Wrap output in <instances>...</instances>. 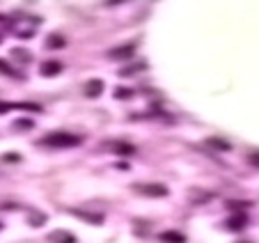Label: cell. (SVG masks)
<instances>
[{"mask_svg": "<svg viewBox=\"0 0 259 243\" xmlns=\"http://www.w3.org/2000/svg\"><path fill=\"white\" fill-rule=\"evenodd\" d=\"M83 142V138L76 133H67V131H53L39 140V147H51V149H69V147H78Z\"/></svg>", "mask_w": 259, "mask_h": 243, "instance_id": "1", "label": "cell"}, {"mask_svg": "<svg viewBox=\"0 0 259 243\" xmlns=\"http://www.w3.org/2000/svg\"><path fill=\"white\" fill-rule=\"evenodd\" d=\"M133 190L145 198H165L170 190L163 183H133Z\"/></svg>", "mask_w": 259, "mask_h": 243, "instance_id": "2", "label": "cell"}, {"mask_svg": "<svg viewBox=\"0 0 259 243\" xmlns=\"http://www.w3.org/2000/svg\"><path fill=\"white\" fill-rule=\"evenodd\" d=\"M101 149H106L110 154H117V156H131L136 154L138 149L131 142H124V140H108V142L101 144Z\"/></svg>", "mask_w": 259, "mask_h": 243, "instance_id": "3", "label": "cell"}, {"mask_svg": "<svg viewBox=\"0 0 259 243\" xmlns=\"http://www.w3.org/2000/svg\"><path fill=\"white\" fill-rule=\"evenodd\" d=\"M133 55H136V44H133V41L108 51V58H110V60H133Z\"/></svg>", "mask_w": 259, "mask_h": 243, "instance_id": "4", "label": "cell"}, {"mask_svg": "<svg viewBox=\"0 0 259 243\" xmlns=\"http://www.w3.org/2000/svg\"><path fill=\"white\" fill-rule=\"evenodd\" d=\"M83 92H85V97L97 99V97H101V92H103V81H101V78H90V81L83 85Z\"/></svg>", "mask_w": 259, "mask_h": 243, "instance_id": "5", "label": "cell"}, {"mask_svg": "<svg viewBox=\"0 0 259 243\" xmlns=\"http://www.w3.org/2000/svg\"><path fill=\"white\" fill-rule=\"evenodd\" d=\"M46 241L48 243H78L76 236L71 234V232H67V229H55V232H51V234L46 236Z\"/></svg>", "mask_w": 259, "mask_h": 243, "instance_id": "6", "label": "cell"}, {"mask_svg": "<svg viewBox=\"0 0 259 243\" xmlns=\"http://www.w3.org/2000/svg\"><path fill=\"white\" fill-rule=\"evenodd\" d=\"M39 71H41V76H46V78H51V76H58L62 71V62H58V60H46L41 67H39Z\"/></svg>", "mask_w": 259, "mask_h": 243, "instance_id": "7", "label": "cell"}, {"mask_svg": "<svg viewBox=\"0 0 259 243\" xmlns=\"http://www.w3.org/2000/svg\"><path fill=\"white\" fill-rule=\"evenodd\" d=\"M71 213H74L76 218H83V221H87L90 225H101V223H103V216H101V213L80 211V209H71Z\"/></svg>", "mask_w": 259, "mask_h": 243, "instance_id": "8", "label": "cell"}, {"mask_svg": "<svg viewBox=\"0 0 259 243\" xmlns=\"http://www.w3.org/2000/svg\"><path fill=\"white\" fill-rule=\"evenodd\" d=\"M159 241H160V243H186V236H183L181 232L168 229V232H163V234H159Z\"/></svg>", "mask_w": 259, "mask_h": 243, "instance_id": "9", "label": "cell"}, {"mask_svg": "<svg viewBox=\"0 0 259 243\" xmlns=\"http://www.w3.org/2000/svg\"><path fill=\"white\" fill-rule=\"evenodd\" d=\"M206 144H209L211 149H216V152H229V149H232V144H229L227 140H220V138H206Z\"/></svg>", "mask_w": 259, "mask_h": 243, "instance_id": "10", "label": "cell"}, {"mask_svg": "<svg viewBox=\"0 0 259 243\" xmlns=\"http://www.w3.org/2000/svg\"><path fill=\"white\" fill-rule=\"evenodd\" d=\"M227 229H232V232H239V229H243V225H245V216H237V218H229L227 223Z\"/></svg>", "mask_w": 259, "mask_h": 243, "instance_id": "11", "label": "cell"}, {"mask_svg": "<svg viewBox=\"0 0 259 243\" xmlns=\"http://www.w3.org/2000/svg\"><path fill=\"white\" fill-rule=\"evenodd\" d=\"M64 44H67V41H64V37H62V35H51V37H48V48H64Z\"/></svg>", "mask_w": 259, "mask_h": 243, "instance_id": "12", "label": "cell"}, {"mask_svg": "<svg viewBox=\"0 0 259 243\" xmlns=\"http://www.w3.org/2000/svg\"><path fill=\"white\" fill-rule=\"evenodd\" d=\"M147 64L145 62H138V64H131V67L122 69V76H129V74H136V71H145Z\"/></svg>", "mask_w": 259, "mask_h": 243, "instance_id": "13", "label": "cell"}, {"mask_svg": "<svg viewBox=\"0 0 259 243\" xmlns=\"http://www.w3.org/2000/svg\"><path fill=\"white\" fill-rule=\"evenodd\" d=\"M115 97H117V99H131V97H133V90H129V87H117V90H115Z\"/></svg>", "mask_w": 259, "mask_h": 243, "instance_id": "14", "label": "cell"}, {"mask_svg": "<svg viewBox=\"0 0 259 243\" xmlns=\"http://www.w3.org/2000/svg\"><path fill=\"white\" fill-rule=\"evenodd\" d=\"M0 74H5V76H19V74H16L14 69L9 67V64L2 60V58H0Z\"/></svg>", "mask_w": 259, "mask_h": 243, "instance_id": "15", "label": "cell"}, {"mask_svg": "<svg viewBox=\"0 0 259 243\" xmlns=\"http://www.w3.org/2000/svg\"><path fill=\"white\" fill-rule=\"evenodd\" d=\"M30 223H32V227H39V225H44L46 223V216H41V213H32Z\"/></svg>", "mask_w": 259, "mask_h": 243, "instance_id": "16", "label": "cell"}, {"mask_svg": "<svg viewBox=\"0 0 259 243\" xmlns=\"http://www.w3.org/2000/svg\"><path fill=\"white\" fill-rule=\"evenodd\" d=\"M12 55H16V58H23L21 62H28L32 58V55L28 53V51H23V48H14V51H12Z\"/></svg>", "mask_w": 259, "mask_h": 243, "instance_id": "17", "label": "cell"}, {"mask_svg": "<svg viewBox=\"0 0 259 243\" xmlns=\"http://www.w3.org/2000/svg\"><path fill=\"white\" fill-rule=\"evenodd\" d=\"M16 126H21V129H32V120H19Z\"/></svg>", "mask_w": 259, "mask_h": 243, "instance_id": "18", "label": "cell"}, {"mask_svg": "<svg viewBox=\"0 0 259 243\" xmlns=\"http://www.w3.org/2000/svg\"><path fill=\"white\" fill-rule=\"evenodd\" d=\"M248 161H250L255 167H259V152H252L250 156H248Z\"/></svg>", "mask_w": 259, "mask_h": 243, "instance_id": "19", "label": "cell"}, {"mask_svg": "<svg viewBox=\"0 0 259 243\" xmlns=\"http://www.w3.org/2000/svg\"><path fill=\"white\" fill-rule=\"evenodd\" d=\"M227 206H232V209H243V206H250V202L245 204V202H227Z\"/></svg>", "mask_w": 259, "mask_h": 243, "instance_id": "20", "label": "cell"}, {"mask_svg": "<svg viewBox=\"0 0 259 243\" xmlns=\"http://www.w3.org/2000/svg\"><path fill=\"white\" fill-rule=\"evenodd\" d=\"M12 108H16L14 103H0V113H7V110H12Z\"/></svg>", "mask_w": 259, "mask_h": 243, "instance_id": "21", "label": "cell"}, {"mask_svg": "<svg viewBox=\"0 0 259 243\" xmlns=\"http://www.w3.org/2000/svg\"><path fill=\"white\" fill-rule=\"evenodd\" d=\"M0 229H2V223H0Z\"/></svg>", "mask_w": 259, "mask_h": 243, "instance_id": "22", "label": "cell"}]
</instances>
